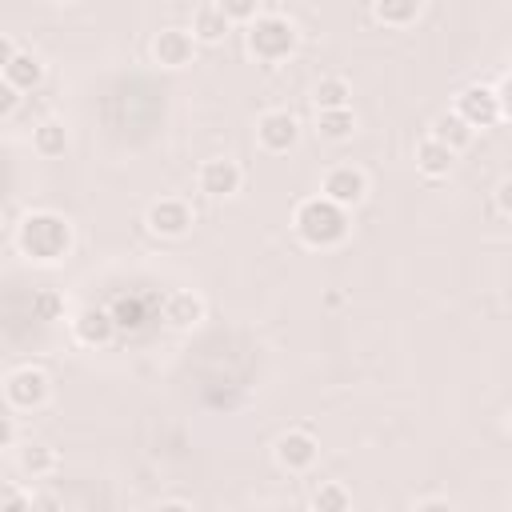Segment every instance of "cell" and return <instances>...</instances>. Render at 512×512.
Segmentation results:
<instances>
[{
	"instance_id": "277c9868",
	"label": "cell",
	"mask_w": 512,
	"mask_h": 512,
	"mask_svg": "<svg viewBox=\"0 0 512 512\" xmlns=\"http://www.w3.org/2000/svg\"><path fill=\"white\" fill-rule=\"evenodd\" d=\"M48 392H52V380H48V372H40V368H16V372L4 376V400H8L12 412H32V408H40V404L48 400Z\"/></svg>"
},
{
	"instance_id": "836d02e7",
	"label": "cell",
	"mask_w": 512,
	"mask_h": 512,
	"mask_svg": "<svg viewBox=\"0 0 512 512\" xmlns=\"http://www.w3.org/2000/svg\"><path fill=\"white\" fill-rule=\"evenodd\" d=\"M508 436H512V416H508Z\"/></svg>"
},
{
	"instance_id": "7a4b0ae2",
	"label": "cell",
	"mask_w": 512,
	"mask_h": 512,
	"mask_svg": "<svg viewBox=\"0 0 512 512\" xmlns=\"http://www.w3.org/2000/svg\"><path fill=\"white\" fill-rule=\"evenodd\" d=\"M292 228L296 236L308 244V248H336L348 240V208H336L332 200L324 196H308L296 204V216H292Z\"/></svg>"
},
{
	"instance_id": "7402d4cb",
	"label": "cell",
	"mask_w": 512,
	"mask_h": 512,
	"mask_svg": "<svg viewBox=\"0 0 512 512\" xmlns=\"http://www.w3.org/2000/svg\"><path fill=\"white\" fill-rule=\"evenodd\" d=\"M316 132L324 140H348L356 132V116L352 108H340V112H316Z\"/></svg>"
},
{
	"instance_id": "ba28073f",
	"label": "cell",
	"mask_w": 512,
	"mask_h": 512,
	"mask_svg": "<svg viewBox=\"0 0 512 512\" xmlns=\"http://www.w3.org/2000/svg\"><path fill=\"white\" fill-rule=\"evenodd\" d=\"M196 184H200V192H204V196H212V200H228V196H236V192H240L244 172H240V164H236V160L216 156V160H204V164H200Z\"/></svg>"
},
{
	"instance_id": "5b68a950",
	"label": "cell",
	"mask_w": 512,
	"mask_h": 512,
	"mask_svg": "<svg viewBox=\"0 0 512 512\" xmlns=\"http://www.w3.org/2000/svg\"><path fill=\"white\" fill-rule=\"evenodd\" d=\"M320 196L332 200L336 208H356V204L368 196V176H364L360 168H352V164H336V168L324 172Z\"/></svg>"
},
{
	"instance_id": "1f68e13d",
	"label": "cell",
	"mask_w": 512,
	"mask_h": 512,
	"mask_svg": "<svg viewBox=\"0 0 512 512\" xmlns=\"http://www.w3.org/2000/svg\"><path fill=\"white\" fill-rule=\"evenodd\" d=\"M0 440H4V448H16V424H12V420H4V428H0Z\"/></svg>"
},
{
	"instance_id": "f1b7e54d",
	"label": "cell",
	"mask_w": 512,
	"mask_h": 512,
	"mask_svg": "<svg viewBox=\"0 0 512 512\" xmlns=\"http://www.w3.org/2000/svg\"><path fill=\"white\" fill-rule=\"evenodd\" d=\"M28 504H32V496H24L20 488H8V496H4V512H28Z\"/></svg>"
},
{
	"instance_id": "5bb4252c",
	"label": "cell",
	"mask_w": 512,
	"mask_h": 512,
	"mask_svg": "<svg viewBox=\"0 0 512 512\" xmlns=\"http://www.w3.org/2000/svg\"><path fill=\"white\" fill-rule=\"evenodd\" d=\"M228 28H232V20L224 16L220 4H200L192 12V40L196 44H220L228 36Z\"/></svg>"
},
{
	"instance_id": "8fae6325",
	"label": "cell",
	"mask_w": 512,
	"mask_h": 512,
	"mask_svg": "<svg viewBox=\"0 0 512 512\" xmlns=\"http://www.w3.org/2000/svg\"><path fill=\"white\" fill-rule=\"evenodd\" d=\"M152 56H156L160 68H184L196 56V40L184 28H160L152 36Z\"/></svg>"
},
{
	"instance_id": "52a82bcc",
	"label": "cell",
	"mask_w": 512,
	"mask_h": 512,
	"mask_svg": "<svg viewBox=\"0 0 512 512\" xmlns=\"http://www.w3.org/2000/svg\"><path fill=\"white\" fill-rule=\"evenodd\" d=\"M144 224H148V232H152V236L180 240V236H188V232H192V208H188L180 196H164V200H156V204L148 208Z\"/></svg>"
},
{
	"instance_id": "7c38bea8",
	"label": "cell",
	"mask_w": 512,
	"mask_h": 512,
	"mask_svg": "<svg viewBox=\"0 0 512 512\" xmlns=\"http://www.w3.org/2000/svg\"><path fill=\"white\" fill-rule=\"evenodd\" d=\"M116 316L108 312V308H84L76 320H72V336H76V344H84V348H104V344H112V336H116Z\"/></svg>"
},
{
	"instance_id": "3957f363",
	"label": "cell",
	"mask_w": 512,
	"mask_h": 512,
	"mask_svg": "<svg viewBox=\"0 0 512 512\" xmlns=\"http://www.w3.org/2000/svg\"><path fill=\"white\" fill-rule=\"evenodd\" d=\"M296 44H300V36H296L292 20L280 16L276 8L260 12V16L248 24V52H252L260 64H280V60H288V56L296 52Z\"/></svg>"
},
{
	"instance_id": "d6a6232c",
	"label": "cell",
	"mask_w": 512,
	"mask_h": 512,
	"mask_svg": "<svg viewBox=\"0 0 512 512\" xmlns=\"http://www.w3.org/2000/svg\"><path fill=\"white\" fill-rule=\"evenodd\" d=\"M152 512H192L188 504H180V500H168V504H156Z\"/></svg>"
},
{
	"instance_id": "f546056e",
	"label": "cell",
	"mask_w": 512,
	"mask_h": 512,
	"mask_svg": "<svg viewBox=\"0 0 512 512\" xmlns=\"http://www.w3.org/2000/svg\"><path fill=\"white\" fill-rule=\"evenodd\" d=\"M496 208H500L504 216H512V176L500 180V188H496Z\"/></svg>"
},
{
	"instance_id": "ffe728a7",
	"label": "cell",
	"mask_w": 512,
	"mask_h": 512,
	"mask_svg": "<svg viewBox=\"0 0 512 512\" xmlns=\"http://www.w3.org/2000/svg\"><path fill=\"white\" fill-rule=\"evenodd\" d=\"M372 16H376L384 28H408V24L420 16V4H416V0H376V4H372Z\"/></svg>"
},
{
	"instance_id": "cb8c5ba5",
	"label": "cell",
	"mask_w": 512,
	"mask_h": 512,
	"mask_svg": "<svg viewBox=\"0 0 512 512\" xmlns=\"http://www.w3.org/2000/svg\"><path fill=\"white\" fill-rule=\"evenodd\" d=\"M60 316H64V296L52 292V288H40V292L32 296V320L52 324V320H60Z\"/></svg>"
},
{
	"instance_id": "83f0119b",
	"label": "cell",
	"mask_w": 512,
	"mask_h": 512,
	"mask_svg": "<svg viewBox=\"0 0 512 512\" xmlns=\"http://www.w3.org/2000/svg\"><path fill=\"white\" fill-rule=\"evenodd\" d=\"M16 104H20V92L12 84H0V116H12Z\"/></svg>"
},
{
	"instance_id": "4dcf8cb0",
	"label": "cell",
	"mask_w": 512,
	"mask_h": 512,
	"mask_svg": "<svg viewBox=\"0 0 512 512\" xmlns=\"http://www.w3.org/2000/svg\"><path fill=\"white\" fill-rule=\"evenodd\" d=\"M416 512H460L452 500H440V496H428V500H420L416 504Z\"/></svg>"
},
{
	"instance_id": "8992f818",
	"label": "cell",
	"mask_w": 512,
	"mask_h": 512,
	"mask_svg": "<svg viewBox=\"0 0 512 512\" xmlns=\"http://www.w3.org/2000/svg\"><path fill=\"white\" fill-rule=\"evenodd\" d=\"M256 140H260V148L272 152V156L292 152L296 140H300V120H296L292 112H284V108H272V112H264V116L256 120Z\"/></svg>"
},
{
	"instance_id": "4fadbf2b",
	"label": "cell",
	"mask_w": 512,
	"mask_h": 512,
	"mask_svg": "<svg viewBox=\"0 0 512 512\" xmlns=\"http://www.w3.org/2000/svg\"><path fill=\"white\" fill-rule=\"evenodd\" d=\"M204 320V300L196 292H172L164 300V324L176 328V332H188Z\"/></svg>"
},
{
	"instance_id": "30bf717a",
	"label": "cell",
	"mask_w": 512,
	"mask_h": 512,
	"mask_svg": "<svg viewBox=\"0 0 512 512\" xmlns=\"http://www.w3.org/2000/svg\"><path fill=\"white\" fill-rule=\"evenodd\" d=\"M272 452H276V464H280L284 472H308V468L316 464V456H320V444H316L312 432L292 428V432H284V436L276 440Z\"/></svg>"
},
{
	"instance_id": "d4e9b609",
	"label": "cell",
	"mask_w": 512,
	"mask_h": 512,
	"mask_svg": "<svg viewBox=\"0 0 512 512\" xmlns=\"http://www.w3.org/2000/svg\"><path fill=\"white\" fill-rule=\"evenodd\" d=\"M220 8H224V16H228V20H244V24H252V20L260 16V12H256V4H248V0H224Z\"/></svg>"
},
{
	"instance_id": "44dd1931",
	"label": "cell",
	"mask_w": 512,
	"mask_h": 512,
	"mask_svg": "<svg viewBox=\"0 0 512 512\" xmlns=\"http://www.w3.org/2000/svg\"><path fill=\"white\" fill-rule=\"evenodd\" d=\"M16 464H20V472L24 476H48L52 468H56V452L48 448V444H24L20 448V456H16Z\"/></svg>"
},
{
	"instance_id": "e0dca14e",
	"label": "cell",
	"mask_w": 512,
	"mask_h": 512,
	"mask_svg": "<svg viewBox=\"0 0 512 512\" xmlns=\"http://www.w3.org/2000/svg\"><path fill=\"white\" fill-rule=\"evenodd\" d=\"M40 80H44V64H40L36 52H16V60L4 68V84H12L16 92L40 88Z\"/></svg>"
},
{
	"instance_id": "9c48e42d",
	"label": "cell",
	"mask_w": 512,
	"mask_h": 512,
	"mask_svg": "<svg viewBox=\"0 0 512 512\" xmlns=\"http://www.w3.org/2000/svg\"><path fill=\"white\" fill-rule=\"evenodd\" d=\"M456 116H464L472 128H492L500 120V100H496V88L488 84H468L460 96H456Z\"/></svg>"
},
{
	"instance_id": "d6986e66",
	"label": "cell",
	"mask_w": 512,
	"mask_h": 512,
	"mask_svg": "<svg viewBox=\"0 0 512 512\" xmlns=\"http://www.w3.org/2000/svg\"><path fill=\"white\" fill-rule=\"evenodd\" d=\"M32 148L44 156V160H56L68 152V128L60 120H44L32 128Z\"/></svg>"
},
{
	"instance_id": "6da1fadb",
	"label": "cell",
	"mask_w": 512,
	"mask_h": 512,
	"mask_svg": "<svg viewBox=\"0 0 512 512\" xmlns=\"http://www.w3.org/2000/svg\"><path fill=\"white\" fill-rule=\"evenodd\" d=\"M16 244L36 264H56L72 252V224L60 212H28L16 228Z\"/></svg>"
},
{
	"instance_id": "484cf974",
	"label": "cell",
	"mask_w": 512,
	"mask_h": 512,
	"mask_svg": "<svg viewBox=\"0 0 512 512\" xmlns=\"http://www.w3.org/2000/svg\"><path fill=\"white\" fill-rule=\"evenodd\" d=\"M28 512H64V504L52 496V492H32V504Z\"/></svg>"
},
{
	"instance_id": "603a6c76",
	"label": "cell",
	"mask_w": 512,
	"mask_h": 512,
	"mask_svg": "<svg viewBox=\"0 0 512 512\" xmlns=\"http://www.w3.org/2000/svg\"><path fill=\"white\" fill-rule=\"evenodd\" d=\"M312 508H316V512H348V508H352V496H348L344 484L324 480V484L312 492Z\"/></svg>"
},
{
	"instance_id": "4316f807",
	"label": "cell",
	"mask_w": 512,
	"mask_h": 512,
	"mask_svg": "<svg viewBox=\"0 0 512 512\" xmlns=\"http://www.w3.org/2000/svg\"><path fill=\"white\" fill-rule=\"evenodd\" d=\"M496 100H500V120H512V76H504V80H500Z\"/></svg>"
},
{
	"instance_id": "9a60e30c",
	"label": "cell",
	"mask_w": 512,
	"mask_h": 512,
	"mask_svg": "<svg viewBox=\"0 0 512 512\" xmlns=\"http://www.w3.org/2000/svg\"><path fill=\"white\" fill-rule=\"evenodd\" d=\"M432 140H440L448 152H464L468 144H472V136H476V128L464 120V116H456V112H440L436 120H432V132H428Z\"/></svg>"
},
{
	"instance_id": "2e32d148",
	"label": "cell",
	"mask_w": 512,
	"mask_h": 512,
	"mask_svg": "<svg viewBox=\"0 0 512 512\" xmlns=\"http://www.w3.org/2000/svg\"><path fill=\"white\" fill-rule=\"evenodd\" d=\"M452 164H456V152H448L440 140L424 136V140L416 144V168H420L428 180H444V176L452 172Z\"/></svg>"
},
{
	"instance_id": "ac0fdd59",
	"label": "cell",
	"mask_w": 512,
	"mask_h": 512,
	"mask_svg": "<svg viewBox=\"0 0 512 512\" xmlns=\"http://www.w3.org/2000/svg\"><path fill=\"white\" fill-rule=\"evenodd\" d=\"M312 100H316V112L352 108V84H348L344 76H324V80L312 88Z\"/></svg>"
}]
</instances>
